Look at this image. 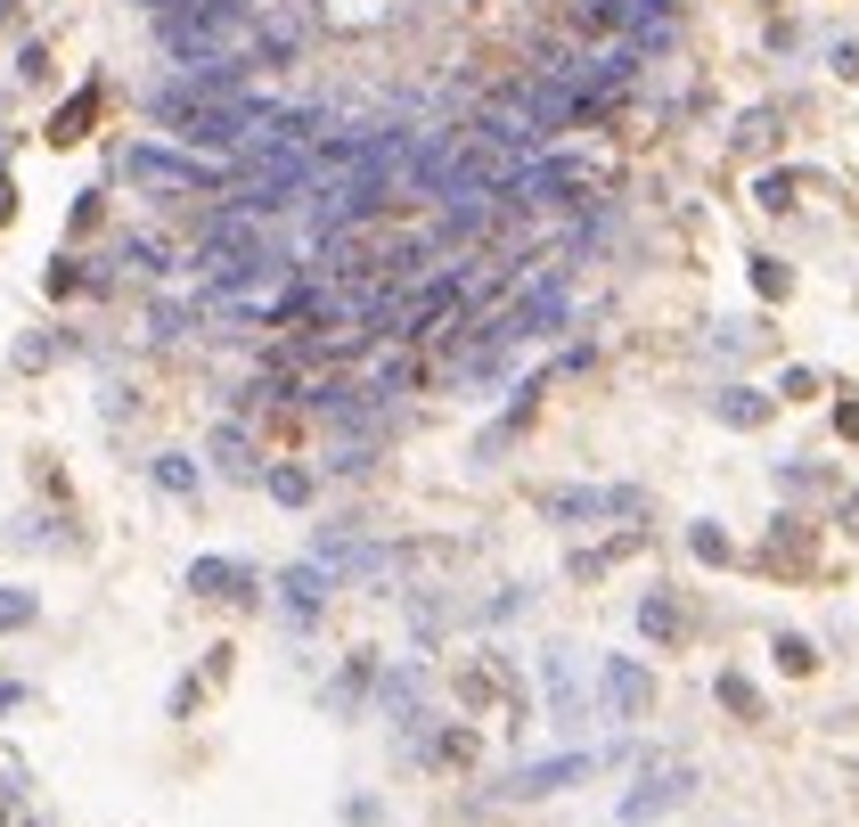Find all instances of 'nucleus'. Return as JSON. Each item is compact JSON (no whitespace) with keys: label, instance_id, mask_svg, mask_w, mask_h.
Instances as JSON below:
<instances>
[{"label":"nucleus","instance_id":"obj_15","mask_svg":"<svg viewBox=\"0 0 859 827\" xmlns=\"http://www.w3.org/2000/svg\"><path fill=\"white\" fill-rule=\"evenodd\" d=\"M156 484H164V492H197V467H188L180 451H164V459H156Z\"/></svg>","mask_w":859,"mask_h":827},{"label":"nucleus","instance_id":"obj_12","mask_svg":"<svg viewBox=\"0 0 859 827\" xmlns=\"http://www.w3.org/2000/svg\"><path fill=\"white\" fill-rule=\"evenodd\" d=\"M712 410H721L728 426H762V418H769V402H762V394H745V385H728V394L712 402Z\"/></svg>","mask_w":859,"mask_h":827},{"label":"nucleus","instance_id":"obj_19","mask_svg":"<svg viewBox=\"0 0 859 827\" xmlns=\"http://www.w3.org/2000/svg\"><path fill=\"white\" fill-rule=\"evenodd\" d=\"M0 25H9V0H0Z\"/></svg>","mask_w":859,"mask_h":827},{"label":"nucleus","instance_id":"obj_16","mask_svg":"<svg viewBox=\"0 0 859 827\" xmlns=\"http://www.w3.org/2000/svg\"><path fill=\"white\" fill-rule=\"evenodd\" d=\"M17 623H33V598L25 590H0V631H17Z\"/></svg>","mask_w":859,"mask_h":827},{"label":"nucleus","instance_id":"obj_4","mask_svg":"<svg viewBox=\"0 0 859 827\" xmlns=\"http://www.w3.org/2000/svg\"><path fill=\"white\" fill-rule=\"evenodd\" d=\"M598 771V754H557V762H532V771H516L508 778V795H557V787H573V778H590Z\"/></svg>","mask_w":859,"mask_h":827},{"label":"nucleus","instance_id":"obj_10","mask_svg":"<svg viewBox=\"0 0 859 827\" xmlns=\"http://www.w3.org/2000/svg\"><path fill=\"white\" fill-rule=\"evenodd\" d=\"M639 623L655 631V639H680V631H687V614H680V598H663V590H655V598L639 607Z\"/></svg>","mask_w":859,"mask_h":827},{"label":"nucleus","instance_id":"obj_17","mask_svg":"<svg viewBox=\"0 0 859 827\" xmlns=\"http://www.w3.org/2000/svg\"><path fill=\"white\" fill-rule=\"evenodd\" d=\"M696 557H728V533L721 525H696Z\"/></svg>","mask_w":859,"mask_h":827},{"label":"nucleus","instance_id":"obj_14","mask_svg":"<svg viewBox=\"0 0 859 827\" xmlns=\"http://www.w3.org/2000/svg\"><path fill=\"white\" fill-rule=\"evenodd\" d=\"M91 115H99V91H82L74 107H66V115L50 123V139H82V123H91Z\"/></svg>","mask_w":859,"mask_h":827},{"label":"nucleus","instance_id":"obj_13","mask_svg":"<svg viewBox=\"0 0 859 827\" xmlns=\"http://www.w3.org/2000/svg\"><path fill=\"white\" fill-rule=\"evenodd\" d=\"M270 500L303 508V500H311V475H303V467H270Z\"/></svg>","mask_w":859,"mask_h":827},{"label":"nucleus","instance_id":"obj_9","mask_svg":"<svg viewBox=\"0 0 859 827\" xmlns=\"http://www.w3.org/2000/svg\"><path fill=\"white\" fill-rule=\"evenodd\" d=\"M279 590H287V607H296V614H311V607L328 598V573H320V566H296V573H287Z\"/></svg>","mask_w":859,"mask_h":827},{"label":"nucleus","instance_id":"obj_3","mask_svg":"<svg viewBox=\"0 0 859 827\" xmlns=\"http://www.w3.org/2000/svg\"><path fill=\"white\" fill-rule=\"evenodd\" d=\"M590 189V164L581 156H549V164H524L516 173V197H573Z\"/></svg>","mask_w":859,"mask_h":827},{"label":"nucleus","instance_id":"obj_1","mask_svg":"<svg viewBox=\"0 0 859 827\" xmlns=\"http://www.w3.org/2000/svg\"><path fill=\"white\" fill-rule=\"evenodd\" d=\"M156 115L173 123L188 148H238V139L262 123V107H255L246 91H238V99H188L180 82H164V91H156Z\"/></svg>","mask_w":859,"mask_h":827},{"label":"nucleus","instance_id":"obj_18","mask_svg":"<svg viewBox=\"0 0 859 827\" xmlns=\"http://www.w3.org/2000/svg\"><path fill=\"white\" fill-rule=\"evenodd\" d=\"M9 205H17V189H9V180H0V214H9Z\"/></svg>","mask_w":859,"mask_h":827},{"label":"nucleus","instance_id":"obj_8","mask_svg":"<svg viewBox=\"0 0 859 827\" xmlns=\"http://www.w3.org/2000/svg\"><path fill=\"white\" fill-rule=\"evenodd\" d=\"M606 705H614V713H639L646 705V672L631 664V655H606Z\"/></svg>","mask_w":859,"mask_h":827},{"label":"nucleus","instance_id":"obj_2","mask_svg":"<svg viewBox=\"0 0 859 827\" xmlns=\"http://www.w3.org/2000/svg\"><path fill=\"white\" fill-rule=\"evenodd\" d=\"M123 173L139 180V189H164V197H197V189H214V164H197V156H164V148H132L123 156Z\"/></svg>","mask_w":859,"mask_h":827},{"label":"nucleus","instance_id":"obj_20","mask_svg":"<svg viewBox=\"0 0 859 827\" xmlns=\"http://www.w3.org/2000/svg\"><path fill=\"white\" fill-rule=\"evenodd\" d=\"M156 9H164V0H156Z\"/></svg>","mask_w":859,"mask_h":827},{"label":"nucleus","instance_id":"obj_5","mask_svg":"<svg viewBox=\"0 0 859 827\" xmlns=\"http://www.w3.org/2000/svg\"><path fill=\"white\" fill-rule=\"evenodd\" d=\"M696 795V771H663V778H639V795L622 803V819H655V812H672V803Z\"/></svg>","mask_w":859,"mask_h":827},{"label":"nucleus","instance_id":"obj_11","mask_svg":"<svg viewBox=\"0 0 859 827\" xmlns=\"http://www.w3.org/2000/svg\"><path fill=\"white\" fill-rule=\"evenodd\" d=\"M214 459H221L229 475H255V443H246V426H221V434H214Z\"/></svg>","mask_w":859,"mask_h":827},{"label":"nucleus","instance_id":"obj_7","mask_svg":"<svg viewBox=\"0 0 859 827\" xmlns=\"http://www.w3.org/2000/svg\"><path fill=\"white\" fill-rule=\"evenodd\" d=\"M540 508H549V516H631L639 508V492H549V500H540Z\"/></svg>","mask_w":859,"mask_h":827},{"label":"nucleus","instance_id":"obj_6","mask_svg":"<svg viewBox=\"0 0 859 827\" xmlns=\"http://www.w3.org/2000/svg\"><path fill=\"white\" fill-rule=\"evenodd\" d=\"M188 590L197 598H255V573L229 566V557H197V566H188Z\"/></svg>","mask_w":859,"mask_h":827}]
</instances>
